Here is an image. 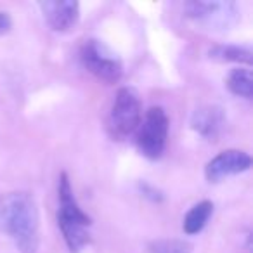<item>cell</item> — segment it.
Returning a JSON list of instances; mask_svg holds the SVG:
<instances>
[{
  "instance_id": "6da1fadb",
  "label": "cell",
  "mask_w": 253,
  "mask_h": 253,
  "mask_svg": "<svg viewBox=\"0 0 253 253\" xmlns=\"http://www.w3.org/2000/svg\"><path fill=\"white\" fill-rule=\"evenodd\" d=\"M0 232L14 241L21 253L39 248V208L30 193H7L0 196Z\"/></svg>"
},
{
  "instance_id": "277c9868",
  "label": "cell",
  "mask_w": 253,
  "mask_h": 253,
  "mask_svg": "<svg viewBox=\"0 0 253 253\" xmlns=\"http://www.w3.org/2000/svg\"><path fill=\"white\" fill-rule=\"evenodd\" d=\"M169 137V116L165 109L153 106L146 111L144 120L137 128V148L142 156L158 160L163 155Z\"/></svg>"
},
{
  "instance_id": "4fadbf2b",
  "label": "cell",
  "mask_w": 253,
  "mask_h": 253,
  "mask_svg": "<svg viewBox=\"0 0 253 253\" xmlns=\"http://www.w3.org/2000/svg\"><path fill=\"white\" fill-rule=\"evenodd\" d=\"M151 253H191V245L184 239H156L149 245Z\"/></svg>"
},
{
  "instance_id": "30bf717a",
  "label": "cell",
  "mask_w": 253,
  "mask_h": 253,
  "mask_svg": "<svg viewBox=\"0 0 253 253\" xmlns=\"http://www.w3.org/2000/svg\"><path fill=\"white\" fill-rule=\"evenodd\" d=\"M213 213V203L211 201H200L196 203L184 217V232L186 234H198L203 231L208 218Z\"/></svg>"
},
{
  "instance_id": "7a4b0ae2",
  "label": "cell",
  "mask_w": 253,
  "mask_h": 253,
  "mask_svg": "<svg viewBox=\"0 0 253 253\" xmlns=\"http://www.w3.org/2000/svg\"><path fill=\"white\" fill-rule=\"evenodd\" d=\"M57 194H59V211H57V225H59L63 238L66 241L71 253H78L88 243V231L92 220L87 213L77 203L73 194V187L66 173L59 175L57 184Z\"/></svg>"
},
{
  "instance_id": "8fae6325",
  "label": "cell",
  "mask_w": 253,
  "mask_h": 253,
  "mask_svg": "<svg viewBox=\"0 0 253 253\" xmlns=\"http://www.w3.org/2000/svg\"><path fill=\"white\" fill-rule=\"evenodd\" d=\"M227 87L234 95L245 99H252L253 95V78L250 70H243V68H236L229 73L227 77Z\"/></svg>"
},
{
  "instance_id": "9c48e42d",
  "label": "cell",
  "mask_w": 253,
  "mask_h": 253,
  "mask_svg": "<svg viewBox=\"0 0 253 253\" xmlns=\"http://www.w3.org/2000/svg\"><path fill=\"white\" fill-rule=\"evenodd\" d=\"M191 126L208 141H215L224 126V113L217 106L198 108L191 116Z\"/></svg>"
},
{
  "instance_id": "8992f818",
  "label": "cell",
  "mask_w": 253,
  "mask_h": 253,
  "mask_svg": "<svg viewBox=\"0 0 253 253\" xmlns=\"http://www.w3.org/2000/svg\"><path fill=\"white\" fill-rule=\"evenodd\" d=\"M184 9L193 21L208 30H229L239 19L234 2H189Z\"/></svg>"
},
{
  "instance_id": "5bb4252c",
  "label": "cell",
  "mask_w": 253,
  "mask_h": 253,
  "mask_svg": "<svg viewBox=\"0 0 253 253\" xmlns=\"http://www.w3.org/2000/svg\"><path fill=\"white\" fill-rule=\"evenodd\" d=\"M141 189H142V194H146L148 198H151L153 201H162L163 196L156 189H153L149 184H141Z\"/></svg>"
},
{
  "instance_id": "ba28073f",
  "label": "cell",
  "mask_w": 253,
  "mask_h": 253,
  "mask_svg": "<svg viewBox=\"0 0 253 253\" xmlns=\"http://www.w3.org/2000/svg\"><path fill=\"white\" fill-rule=\"evenodd\" d=\"M47 23L56 32H68L77 25L80 18V7L77 2H40Z\"/></svg>"
},
{
  "instance_id": "52a82bcc",
  "label": "cell",
  "mask_w": 253,
  "mask_h": 253,
  "mask_svg": "<svg viewBox=\"0 0 253 253\" xmlns=\"http://www.w3.org/2000/svg\"><path fill=\"white\" fill-rule=\"evenodd\" d=\"M250 167H252V158L248 153L239 151V149H227V151L218 153L213 160L208 162L205 173L210 182H218L229 175L246 172Z\"/></svg>"
},
{
  "instance_id": "9a60e30c",
  "label": "cell",
  "mask_w": 253,
  "mask_h": 253,
  "mask_svg": "<svg viewBox=\"0 0 253 253\" xmlns=\"http://www.w3.org/2000/svg\"><path fill=\"white\" fill-rule=\"evenodd\" d=\"M9 28H11V18L5 12H0V35L9 32Z\"/></svg>"
},
{
  "instance_id": "3957f363",
  "label": "cell",
  "mask_w": 253,
  "mask_h": 253,
  "mask_svg": "<svg viewBox=\"0 0 253 253\" xmlns=\"http://www.w3.org/2000/svg\"><path fill=\"white\" fill-rule=\"evenodd\" d=\"M142 120V106L137 90L132 87H122L115 95L109 109L108 132L113 139H122L132 135L139 128Z\"/></svg>"
},
{
  "instance_id": "5b68a950",
  "label": "cell",
  "mask_w": 253,
  "mask_h": 253,
  "mask_svg": "<svg viewBox=\"0 0 253 253\" xmlns=\"http://www.w3.org/2000/svg\"><path fill=\"white\" fill-rule=\"evenodd\" d=\"M80 59L88 73L106 84H115L123 75L122 61L99 40H88L84 43Z\"/></svg>"
},
{
  "instance_id": "7c38bea8",
  "label": "cell",
  "mask_w": 253,
  "mask_h": 253,
  "mask_svg": "<svg viewBox=\"0 0 253 253\" xmlns=\"http://www.w3.org/2000/svg\"><path fill=\"white\" fill-rule=\"evenodd\" d=\"M208 56L217 61H232V63L252 64V50L239 45H215Z\"/></svg>"
}]
</instances>
